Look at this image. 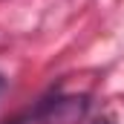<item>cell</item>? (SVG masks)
<instances>
[{
    "label": "cell",
    "instance_id": "cell-1",
    "mask_svg": "<svg viewBox=\"0 0 124 124\" xmlns=\"http://www.w3.org/2000/svg\"><path fill=\"white\" fill-rule=\"evenodd\" d=\"M87 113V98H49L38 107L35 118L43 124H72Z\"/></svg>",
    "mask_w": 124,
    "mask_h": 124
},
{
    "label": "cell",
    "instance_id": "cell-2",
    "mask_svg": "<svg viewBox=\"0 0 124 124\" xmlns=\"http://www.w3.org/2000/svg\"><path fill=\"white\" fill-rule=\"evenodd\" d=\"M95 124H113V121H107V118H98V121H95Z\"/></svg>",
    "mask_w": 124,
    "mask_h": 124
},
{
    "label": "cell",
    "instance_id": "cell-3",
    "mask_svg": "<svg viewBox=\"0 0 124 124\" xmlns=\"http://www.w3.org/2000/svg\"><path fill=\"white\" fill-rule=\"evenodd\" d=\"M9 124H20V118H15V121H9Z\"/></svg>",
    "mask_w": 124,
    "mask_h": 124
},
{
    "label": "cell",
    "instance_id": "cell-4",
    "mask_svg": "<svg viewBox=\"0 0 124 124\" xmlns=\"http://www.w3.org/2000/svg\"><path fill=\"white\" fill-rule=\"evenodd\" d=\"M0 87H3V81H0Z\"/></svg>",
    "mask_w": 124,
    "mask_h": 124
}]
</instances>
